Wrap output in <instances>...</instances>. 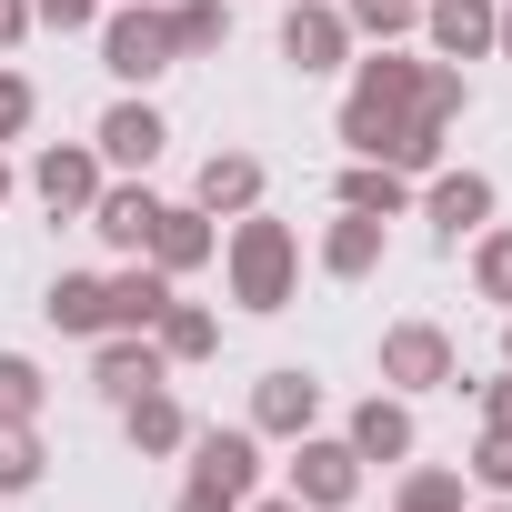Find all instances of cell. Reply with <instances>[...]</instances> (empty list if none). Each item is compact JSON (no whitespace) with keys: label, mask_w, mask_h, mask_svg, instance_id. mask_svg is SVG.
I'll return each instance as SVG.
<instances>
[{"label":"cell","mask_w":512,"mask_h":512,"mask_svg":"<svg viewBox=\"0 0 512 512\" xmlns=\"http://www.w3.org/2000/svg\"><path fill=\"white\" fill-rule=\"evenodd\" d=\"M0 191H11V171H0Z\"/></svg>","instance_id":"e575fe53"},{"label":"cell","mask_w":512,"mask_h":512,"mask_svg":"<svg viewBox=\"0 0 512 512\" xmlns=\"http://www.w3.org/2000/svg\"><path fill=\"white\" fill-rule=\"evenodd\" d=\"M101 231H111L121 251H141V241L161 231V201H151V191H111V201H101Z\"/></svg>","instance_id":"ba28073f"},{"label":"cell","mask_w":512,"mask_h":512,"mask_svg":"<svg viewBox=\"0 0 512 512\" xmlns=\"http://www.w3.org/2000/svg\"><path fill=\"white\" fill-rule=\"evenodd\" d=\"M251 191H262V171H251V161H241V151H231V161H211V171H201V201H211V211H241V201H251Z\"/></svg>","instance_id":"e0dca14e"},{"label":"cell","mask_w":512,"mask_h":512,"mask_svg":"<svg viewBox=\"0 0 512 512\" xmlns=\"http://www.w3.org/2000/svg\"><path fill=\"white\" fill-rule=\"evenodd\" d=\"M221 41V11H211V0H191V11L171 21V51H211Z\"/></svg>","instance_id":"603a6c76"},{"label":"cell","mask_w":512,"mask_h":512,"mask_svg":"<svg viewBox=\"0 0 512 512\" xmlns=\"http://www.w3.org/2000/svg\"><path fill=\"white\" fill-rule=\"evenodd\" d=\"M352 11H362V31H402V21H412V0H352Z\"/></svg>","instance_id":"4316f807"},{"label":"cell","mask_w":512,"mask_h":512,"mask_svg":"<svg viewBox=\"0 0 512 512\" xmlns=\"http://www.w3.org/2000/svg\"><path fill=\"white\" fill-rule=\"evenodd\" d=\"M101 151H111V161H151V151H161V111H141V101H121V111L101 121Z\"/></svg>","instance_id":"8992f818"},{"label":"cell","mask_w":512,"mask_h":512,"mask_svg":"<svg viewBox=\"0 0 512 512\" xmlns=\"http://www.w3.org/2000/svg\"><path fill=\"white\" fill-rule=\"evenodd\" d=\"M161 61H171V21H141V11L111 21V71H121V81H151Z\"/></svg>","instance_id":"7a4b0ae2"},{"label":"cell","mask_w":512,"mask_h":512,"mask_svg":"<svg viewBox=\"0 0 512 512\" xmlns=\"http://www.w3.org/2000/svg\"><path fill=\"white\" fill-rule=\"evenodd\" d=\"M402 512H452V482H442V472H422V482L402 492Z\"/></svg>","instance_id":"484cf974"},{"label":"cell","mask_w":512,"mask_h":512,"mask_svg":"<svg viewBox=\"0 0 512 512\" xmlns=\"http://www.w3.org/2000/svg\"><path fill=\"white\" fill-rule=\"evenodd\" d=\"M131 432H141L151 452H171V442H181V412H171L161 392H131Z\"/></svg>","instance_id":"d6986e66"},{"label":"cell","mask_w":512,"mask_h":512,"mask_svg":"<svg viewBox=\"0 0 512 512\" xmlns=\"http://www.w3.org/2000/svg\"><path fill=\"white\" fill-rule=\"evenodd\" d=\"M41 21H61V31H71V21H91V0H41Z\"/></svg>","instance_id":"4dcf8cb0"},{"label":"cell","mask_w":512,"mask_h":512,"mask_svg":"<svg viewBox=\"0 0 512 512\" xmlns=\"http://www.w3.org/2000/svg\"><path fill=\"white\" fill-rule=\"evenodd\" d=\"M51 322H61V332H101V322H111V282H61V292H51Z\"/></svg>","instance_id":"7c38bea8"},{"label":"cell","mask_w":512,"mask_h":512,"mask_svg":"<svg viewBox=\"0 0 512 512\" xmlns=\"http://www.w3.org/2000/svg\"><path fill=\"white\" fill-rule=\"evenodd\" d=\"M342 201H352V211H402V181H392V171H352Z\"/></svg>","instance_id":"7402d4cb"},{"label":"cell","mask_w":512,"mask_h":512,"mask_svg":"<svg viewBox=\"0 0 512 512\" xmlns=\"http://www.w3.org/2000/svg\"><path fill=\"white\" fill-rule=\"evenodd\" d=\"M41 201H51V211H81V201H91V161H81V151H51V161H41Z\"/></svg>","instance_id":"5bb4252c"},{"label":"cell","mask_w":512,"mask_h":512,"mask_svg":"<svg viewBox=\"0 0 512 512\" xmlns=\"http://www.w3.org/2000/svg\"><path fill=\"white\" fill-rule=\"evenodd\" d=\"M492 31H502V51H512V11H502V21H492Z\"/></svg>","instance_id":"d6a6232c"},{"label":"cell","mask_w":512,"mask_h":512,"mask_svg":"<svg viewBox=\"0 0 512 512\" xmlns=\"http://www.w3.org/2000/svg\"><path fill=\"white\" fill-rule=\"evenodd\" d=\"M482 211H492V181H472V171H462V181H442V191H432V221H442V231H472V221H482Z\"/></svg>","instance_id":"9a60e30c"},{"label":"cell","mask_w":512,"mask_h":512,"mask_svg":"<svg viewBox=\"0 0 512 512\" xmlns=\"http://www.w3.org/2000/svg\"><path fill=\"white\" fill-rule=\"evenodd\" d=\"M151 382H161V362H151V352H131V342H121V352H101V392H121V402H131V392H151Z\"/></svg>","instance_id":"ac0fdd59"},{"label":"cell","mask_w":512,"mask_h":512,"mask_svg":"<svg viewBox=\"0 0 512 512\" xmlns=\"http://www.w3.org/2000/svg\"><path fill=\"white\" fill-rule=\"evenodd\" d=\"M432 41H442L452 61H472V51L492 41V11H482V0H442V11H432Z\"/></svg>","instance_id":"52a82bcc"},{"label":"cell","mask_w":512,"mask_h":512,"mask_svg":"<svg viewBox=\"0 0 512 512\" xmlns=\"http://www.w3.org/2000/svg\"><path fill=\"white\" fill-rule=\"evenodd\" d=\"M302 422H312V382L302 372H272L262 382V432H302Z\"/></svg>","instance_id":"4fadbf2b"},{"label":"cell","mask_w":512,"mask_h":512,"mask_svg":"<svg viewBox=\"0 0 512 512\" xmlns=\"http://www.w3.org/2000/svg\"><path fill=\"white\" fill-rule=\"evenodd\" d=\"M161 312H171V282H161V272L111 282V322H131V332H141V322H161Z\"/></svg>","instance_id":"8fae6325"},{"label":"cell","mask_w":512,"mask_h":512,"mask_svg":"<svg viewBox=\"0 0 512 512\" xmlns=\"http://www.w3.org/2000/svg\"><path fill=\"white\" fill-rule=\"evenodd\" d=\"M231 282H241L251 312H282V292H292V241H282L272 221H251V231L231 241Z\"/></svg>","instance_id":"6da1fadb"},{"label":"cell","mask_w":512,"mask_h":512,"mask_svg":"<svg viewBox=\"0 0 512 512\" xmlns=\"http://www.w3.org/2000/svg\"><path fill=\"white\" fill-rule=\"evenodd\" d=\"M282 51H292L302 71H332V61H342V21H332V11H292V31H282Z\"/></svg>","instance_id":"5b68a950"},{"label":"cell","mask_w":512,"mask_h":512,"mask_svg":"<svg viewBox=\"0 0 512 512\" xmlns=\"http://www.w3.org/2000/svg\"><path fill=\"white\" fill-rule=\"evenodd\" d=\"M21 121H31V91H21V81H0V131H21Z\"/></svg>","instance_id":"f546056e"},{"label":"cell","mask_w":512,"mask_h":512,"mask_svg":"<svg viewBox=\"0 0 512 512\" xmlns=\"http://www.w3.org/2000/svg\"><path fill=\"white\" fill-rule=\"evenodd\" d=\"M372 251H382V231L372 221H342L332 231V272H372Z\"/></svg>","instance_id":"44dd1931"},{"label":"cell","mask_w":512,"mask_h":512,"mask_svg":"<svg viewBox=\"0 0 512 512\" xmlns=\"http://www.w3.org/2000/svg\"><path fill=\"white\" fill-rule=\"evenodd\" d=\"M482 292H502V302H512V241H492V251H482Z\"/></svg>","instance_id":"83f0119b"},{"label":"cell","mask_w":512,"mask_h":512,"mask_svg":"<svg viewBox=\"0 0 512 512\" xmlns=\"http://www.w3.org/2000/svg\"><path fill=\"white\" fill-rule=\"evenodd\" d=\"M31 402H41V372H31V362H0V412H11V422H21Z\"/></svg>","instance_id":"cb8c5ba5"},{"label":"cell","mask_w":512,"mask_h":512,"mask_svg":"<svg viewBox=\"0 0 512 512\" xmlns=\"http://www.w3.org/2000/svg\"><path fill=\"white\" fill-rule=\"evenodd\" d=\"M31 472H41V452H31V432H21L11 412H0V492H21Z\"/></svg>","instance_id":"ffe728a7"},{"label":"cell","mask_w":512,"mask_h":512,"mask_svg":"<svg viewBox=\"0 0 512 512\" xmlns=\"http://www.w3.org/2000/svg\"><path fill=\"white\" fill-rule=\"evenodd\" d=\"M272 512H302V502H272Z\"/></svg>","instance_id":"836d02e7"},{"label":"cell","mask_w":512,"mask_h":512,"mask_svg":"<svg viewBox=\"0 0 512 512\" xmlns=\"http://www.w3.org/2000/svg\"><path fill=\"white\" fill-rule=\"evenodd\" d=\"M352 462H362V452H342V442H312V452L292 462V492H302V502H352Z\"/></svg>","instance_id":"277c9868"},{"label":"cell","mask_w":512,"mask_h":512,"mask_svg":"<svg viewBox=\"0 0 512 512\" xmlns=\"http://www.w3.org/2000/svg\"><path fill=\"white\" fill-rule=\"evenodd\" d=\"M482 482H502V492H512V432H492V442H482Z\"/></svg>","instance_id":"f1b7e54d"},{"label":"cell","mask_w":512,"mask_h":512,"mask_svg":"<svg viewBox=\"0 0 512 512\" xmlns=\"http://www.w3.org/2000/svg\"><path fill=\"white\" fill-rule=\"evenodd\" d=\"M382 372H392V382H452V342L412 322V332H392V342H382Z\"/></svg>","instance_id":"3957f363"},{"label":"cell","mask_w":512,"mask_h":512,"mask_svg":"<svg viewBox=\"0 0 512 512\" xmlns=\"http://www.w3.org/2000/svg\"><path fill=\"white\" fill-rule=\"evenodd\" d=\"M201 482H221V492L241 502V482H251V442H241V432H211V442H201Z\"/></svg>","instance_id":"2e32d148"},{"label":"cell","mask_w":512,"mask_h":512,"mask_svg":"<svg viewBox=\"0 0 512 512\" xmlns=\"http://www.w3.org/2000/svg\"><path fill=\"white\" fill-rule=\"evenodd\" d=\"M492 432H512V382H502V392H492Z\"/></svg>","instance_id":"1f68e13d"},{"label":"cell","mask_w":512,"mask_h":512,"mask_svg":"<svg viewBox=\"0 0 512 512\" xmlns=\"http://www.w3.org/2000/svg\"><path fill=\"white\" fill-rule=\"evenodd\" d=\"M161 342H171V352H211V322H201V312H161Z\"/></svg>","instance_id":"d4e9b609"},{"label":"cell","mask_w":512,"mask_h":512,"mask_svg":"<svg viewBox=\"0 0 512 512\" xmlns=\"http://www.w3.org/2000/svg\"><path fill=\"white\" fill-rule=\"evenodd\" d=\"M502 512H512V502H502Z\"/></svg>","instance_id":"d590c367"},{"label":"cell","mask_w":512,"mask_h":512,"mask_svg":"<svg viewBox=\"0 0 512 512\" xmlns=\"http://www.w3.org/2000/svg\"><path fill=\"white\" fill-rule=\"evenodd\" d=\"M352 452H372V462H402V452H412V422H402L392 402H362V422H352Z\"/></svg>","instance_id":"9c48e42d"},{"label":"cell","mask_w":512,"mask_h":512,"mask_svg":"<svg viewBox=\"0 0 512 512\" xmlns=\"http://www.w3.org/2000/svg\"><path fill=\"white\" fill-rule=\"evenodd\" d=\"M151 251H161V272H191L201 251H211V231H201V211H161V231H151Z\"/></svg>","instance_id":"30bf717a"}]
</instances>
